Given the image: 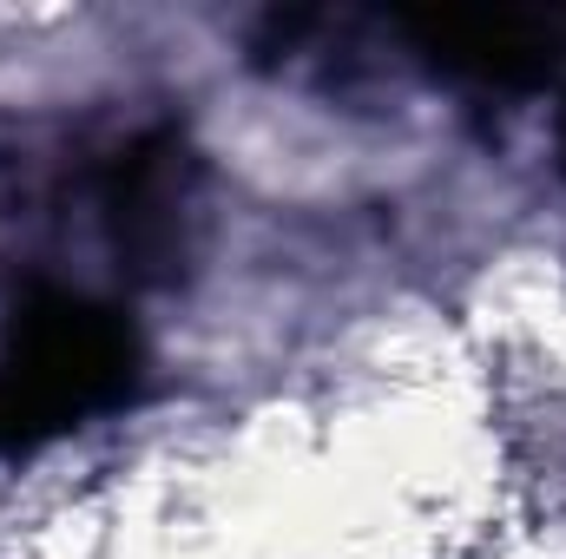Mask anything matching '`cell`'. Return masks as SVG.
Segmentation results:
<instances>
[{
	"mask_svg": "<svg viewBox=\"0 0 566 559\" xmlns=\"http://www.w3.org/2000/svg\"><path fill=\"white\" fill-rule=\"evenodd\" d=\"M560 151H566V126H560Z\"/></svg>",
	"mask_w": 566,
	"mask_h": 559,
	"instance_id": "4",
	"label": "cell"
},
{
	"mask_svg": "<svg viewBox=\"0 0 566 559\" xmlns=\"http://www.w3.org/2000/svg\"><path fill=\"white\" fill-rule=\"evenodd\" d=\"M99 218L113 257L139 283H165L185 264V218H191V151L171 126L119 145L99 184Z\"/></svg>",
	"mask_w": 566,
	"mask_h": 559,
	"instance_id": "2",
	"label": "cell"
},
{
	"mask_svg": "<svg viewBox=\"0 0 566 559\" xmlns=\"http://www.w3.org/2000/svg\"><path fill=\"white\" fill-rule=\"evenodd\" d=\"M402 33L428 66L501 93L554 80L566 60V13L534 7H428L402 20Z\"/></svg>",
	"mask_w": 566,
	"mask_h": 559,
	"instance_id": "3",
	"label": "cell"
},
{
	"mask_svg": "<svg viewBox=\"0 0 566 559\" xmlns=\"http://www.w3.org/2000/svg\"><path fill=\"white\" fill-rule=\"evenodd\" d=\"M139 329L80 289H27L0 336V454H27L139 395Z\"/></svg>",
	"mask_w": 566,
	"mask_h": 559,
	"instance_id": "1",
	"label": "cell"
}]
</instances>
